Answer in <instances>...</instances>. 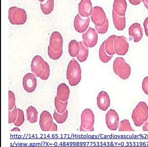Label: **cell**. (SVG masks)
Segmentation results:
<instances>
[{
	"label": "cell",
	"mask_w": 148,
	"mask_h": 147,
	"mask_svg": "<svg viewBox=\"0 0 148 147\" xmlns=\"http://www.w3.org/2000/svg\"><path fill=\"white\" fill-rule=\"evenodd\" d=\"M94 115L92 110L86 108L81 114V131H94Z\"/></svg>",
	"instance_id": "obj_5"
},
{
	"label": "cell",
	"mask_w": 148,
	"mask_h": 147,
	"mask_svg": "<svg viewBox=\"0 0 148 147\" xmlns=\"http://www.w3.org/2000/svg\"><path fill=\"white\" fill-rule=\"evenodd\" d=\"M40 9L42 13L48 15L51 14L54 8V0H47L45 3H40Z\"/></svg>",
	"instance_id": "obj_26"
},
{
	"label": "cell",
	"mask_w": 148,
	"mask_h": 147,
	"mask_svg": "<svg viewBox=\"0 0 148 147\" xmlns=\"http://www.w3.org/2000/svg\"><path fill=\"white\" fill-rule=\"evenodd\" d=\"M40 2V3H42V2H44L45 0H38Z\"/></svg>",
	"instance_id": "obj_43"
},
{
	"label": "cell",
	"mask_w": 148,
	"mask_h": 147,
	"mask_svg": "<svg viewBox=\"0 0 148 147\" xmlns=\"http://www.w3.org/2000/svg\"><path fill=\"white\" fill-rule=\"evenodd\" d=\"M114 49L116 54L119 56L126 54L129 49V42L125 36H116L114 41Z\"/></svg>",
	"instance_id": "obj_6"
},
{
	"label": "cell",
	"mask_w": 148,
	"mask_h": 147,
	"mask_svg": "<svg viewBox=\"0 0 148 147\" xmlns=\"http://www.w3.org/2000/svg\"><path fill=\"white\" fill-rule=\"evenodd\" d=\"M119 131H134L131 127L130 121L128 119L122 120L119 126Z\"/></svg>",
	"instance_id": "obj_29"
},
{
	"label": "cell",
	"mask_w": 148,
	"mask_h": 147,
	"mask_svg": "<svg viewBox=\"0 0 148 147\" xmlns=\"http://www.w3.org/2000/svg\"><path fill=\"white\" fill-rule=\"evenodd\" d=\"M113 68L114 73L121 79H127L131 75V67L121 57H118L114 59Z\"/></svg>",
	"instance_id": "obj_3"
},
{
	"label": "cell",
	"mask_w": 148,
	"mask_h": 147,
	"mask_svg": "<svg viewBox=\"0 0 148 147\" xmlns=\"http://www.w3.org/2000/svg\"><path fill=\"white\" fill-rule=\"evenodd\" d=\"M142 89L144 92L148 95V76H147L143 79L142 82Z\"/></svg>",
	"instance_id": "obj_36"
},
{
	"label": "cell",
	"mask_w": 148,
	"mask_h": 147,
	"mask_svg": "<svg viewBox=\"0 0 148 147\" xmlns=\"http://www.w3.org/2000/svg\"><path fill=\"white\" fill-rule=\"evenodd\" d=\"M27 119L30 124H35L38 119V112L35 107L31 106L26 110Z\"/></svg>",
	"instance_id": "obj_22"
},
{
	"label": "cell",
	"mask_w": 148,
	"mask_h": 147,
	"mask_svg": "<svg viewBox=\"0 0 148 147\" xmlns=\"http://www.w3.org/2000/svg\"><path fill=\"white\" fill-rule=\"evenodd\" d=\"M142 129L144 131H148V119L143 125Z\"/></svg>",
	"instance_id": "obj_39"
},
{
	"label": "cell",
	"mask_w": 148,
	"mask_h": 147,
	"mask_svg": "<svg viewBox=\"0 0 148 147\" xmlns=\"http://www.w3.org/2000/svg\"><path fill=\"white\" fill-rule=\"evenodd\" d=\"M131 117L135 125L140 127L148 119V106L144 101H141L138 104L133 110Z\"/></svg>",
	"instance_id": "obj_2"
},
{
	"label": "cell",
	"mask_w": 148,
	"mask_h": 147,
	"mask_svg": "<svg viewBox=\"0 0 148 147\" xmlns=\"http://www.w3.org/2000/svg\"><path fill=\"white\" fill-rule=\"evenodd\" d=\"M79 43L80 45V50L79 54L77 56V58L78 61L81 63H83L88 59V47L86 46L83 41H80Z\"/></svg>",
	"instance_id": "obj_23"
},
{
	"label": "cell",
	"mask_w": 148,
	"mask_h": 147,
	"mask_svg": "<svg viewBox=\"0 0 148 147\" xmlns=\"http://www.w3.org/2000/svg\"><path fill=\"white\" fill-rule=\"evenodd\" d=\"M83 42L88 48L94 47L98 42L97 32L95 29L89 27L83 34Z\"/></svg>",
	"instance_id": "obj_10"
},
{
	"label": "cell",
	"mask_w": 148,
	"mask_h": 147,
	"mask_svg": "<svg viewBox=\"0 0 148 147\" xmlns=\"http://www.w3.org/2000/svg\"><path fill=\"white\" fill-rule=\"evenodd\" d=\"M80 50L79 42L75 40L71 41L69 44L68 51L70 55L72 57H76L78 55Z\"/></svg>",
	"instance_id": "obj_24"
},
{
	"label": "cell",
	"mask_w": 148,
	"mask_h": 147,
	"mask_svg": "<svg viewBox=\"0 0 148 147\" xmlns=\"http://www.w3.org/2000/svg\"><path fill=\"white\" fill-rule=\"evenodd\" d=\"M63 39L61 34L58 31H54L50 37L48 48L54 51H63Z\"/></svg>",
	"instance_id": "obj_11"
},
{
	"label": "cell",
	"mask_w": 148,
	"mask_h": 147,
	"mask_svg": "<svg viewBox=\"0 0 148 147\" xmlns=\"http://www.w3.org/2000/svg\"><path fill=\"white\" fill-rule=\"evenodd\" d=\"M143 2L145 7L148 10V0H143Z\"/></svg>",
	"instance_id": "obj_41"
},
{
	"label": "cell",
	"mask_w": 148,
	"mask_h": 147,
	"mask_svg": "<svg viewBox=\"0 0 148 147\" xmlns=\"http://www.w3.org/2000/svg\"><path fill=\"white\" fill-rule=\"evenodd\" d=\"M18 117H17L16 120L15 121V122L14 123V124L17 127L21 126L23 124L24 121H25V117H24L23 111L19 108H18Z\"/></svg>",
	"instance_id": "obj_32"
},
{
	"label": "cell",
	"mask_w": 148,
	"mask_h": 147,
	"mask_svg": "<svg viewBox=\"0 0 148 147\" xmlns=\"http://www.w3.org/2000/svg\"><path fill=\"white\" fill-rule=\"evenodd\" d=\"M15 106V97L14 94L10 90L9 91V110H12Z\"/></svg>",
	"instance_id": "obj_33"
},
{
	"label": "cell",
	"mask_w": 148,
	"mask_h": 147,
	"mask_svg": "<svg viewBox=\"0 0 148 147\" xmlns=\"http://www.w3.org/2000/svg\"><path fill=\"white\" fill-rule=\"evenodd\" d=\"M68 103V101H65V102L61 101L57 97V96H56L55 100H54V105H55L56 111L60 114L64 113V112L67 110Z\"/></svg>",
	"instance_id": "obj_27"
},
{
	"label": "cell",
	"mask_w": 148,
	"mask_h": 147,
	"mask_svg": "<svg viewBox=\"0 0 148 147\" xmlns=\"http://www.w3.org/2000/svg\"><path fill=\"white\" fill-rule=\"evenodd\" d=\"M53 118L57 122V123L59 124H62L66 121L67 120L68 117V111L67 110L64 113H59L58 112H56V110H54L53 112Z\"/></svg>",
	"instance_id": "obj_28"
},
{
	"label": "cell",
	"mask_w": 148,
	"mask_h": 147,
	"mask_svg": "<svg viewBox=\"0 0 148 147\" xmlns=\"http://www.w3.org/2000/svg\"><path fill=\"white\" fill-rule=\"evenodd\" d=\"M127 7L126 0H114L113 11L120 16H125Z\"/></svg>",
	"instance_id": "obj_18"
},
{
	"label": "cell",
	"mask_w": 148,
	"mask_h": 147,
	"mask_svg": "<svg viewBox=\"0 0 148 147\" xmlns=\"http://www.w3.org/2000/svg\"><path fill=\"white\" fill-rule=\"evenodd\" d=\"M51 131H57V125L54 122L52 124V127L51 128Z\"/></svg>",
	"instance_id": "obj_40"
},
{
	"label": "cell",
	"mask_w": 148,
	"mask_h": 147,
	"mask_svg": "<svg viewBox=\"0 0 148 147\" xmlns=\"http://www.w3.org/2000/svg\"><path fill=\"white\" fill-rule=\"evenodd\" d=\"M117 36L112 35L105 40V50L110 56H114L116 52L114 49V41Z\"/></svg>",
	"instance_id": "obj_21"
},
{
	"label": "cell",
	"mask_w": 148,
	"mask_h": 147,
	"mask_svg": "<svg viewBox=\"0 0 148 147\" xmlns=\"http://www.w3.org/2000/svg\"><path fill=\"white\" fill-rule=\"evenodd\" d=\"M90 18L83 17L79 14H77L74 19V27L77 32L83 33L85 32L89 26Z\"/></svg>",
	"instance_id": "obj_13"
},
{
	"label": "cell",
	"mask_w": 148,
	"mask_h": 147,
	"mask_svg": "<svg viewBox=\"0 0 148 147\" xmlns=\"http://www.w3.org/2000/svg\"><path fill=\"white\" fill-rule=\"evenodd\" d=\"M82 78L81 66L77 61L73 59L69 62L67 69V79L72 86H75L80 82Z\"/></svg>",
	"instance_id": "obj_1"
},
{
	"label": "cell",
	"mask_w": 148,
	"mask_h": 147,
	"mask_svg": "<svg viewBox=\"0 0 148 147\" xmlns=\"http://www.w3.org/2000/svg\"><path fill=\"white\" fill-rule=\"evenodd\" d=\"M18 114V110L16 105L12 110H9V123L12 124L15 122L17 119Z\"/></svg>",
	"instance_id": "obj_30"
},
{
	"label": "cell",
	"mask_w": 148,
	"mask_h": 147,
	"mask_svg": "<svg viewBox=\"0 0 148 147\" xmlns=\"http://www.w3.org/2000/svg\"><path fill=\"white\" fill-rule=\"evenodd\" d=\"M144 27L145 29V33L147 36L148 37V17L145 19L144 21Z\"/></svg>",
	"instance_id": "obj_37"
},
{
	"label": "cell",
	"mask_w": 148,
	"mask_h": 147,
	"mask_svg": "<svg viewBox=\"0 0 148 147\" xmlns=\"http://www.w3.org/2000/svg\"><path fill=\"white\" fill-rule=\"evenodd\" d=\"M143 1V0H129L130 3L133 5H138Z\"/></svg>",
	"instance_id": "obj_38"
},
{
	"label": "cell",
	"mask_w": 148,
	"mask_h": 147,
	"mask_svg": "<svg viewBox=\"0 0 148 147\" xmlns=\"http://www.w3.org/2000/svg\"><path fill=\"white\" fill-rule=\"evenodd\" d=\"M105 40L101 44L99 51V57L100 61L102 63H106L109 62L113 57V56H110L105 50Z\"/></svg>",
	"instance_id": "obj_25"
},
{
	"label": "cell",
	"mask_w": 148,
	"mask_h": 147,
	"mask_svg": "<svg viewBox=\"0 0 148 147\" xmlns=\"http://www.w3.org/2000/svg\"><path fill=\"white\" fill-rule=\"evenodd\" d=\"M50 75V68L49 63L45 61V68L44 72L42 75L40 76V78L42 80H47L49 78Z\"/></svg>",
	"instance_id": "obj_35"
},
{
	"label": "cell",
	"mask_w": 148,
	"mask_h": 147,
	"mask_svg": "<svg viewBox=\"0 0 148 147\" xmlns=\"http://www.w3.org/2000/svg\"><path fill=\"white\" fill-rule=\"evenodd\" d=\"M97 104L100 110L102 111H106L110 106L111 101L110 97L106 91L100 92L97 98Z\"/></svg>",
	"instance_id": "obj_16"
},
{
	"label": "cell",
	"mask_w": 148,
	"mask_h": 147,
	"mask_svg": "<svg viewBox=\"0 0 148 147\" xmlns=\"http://www.w3.org/2000/svg\"><path fill=\"white\" fill-rule=\"evenodd\" d=\"M57 96L61 101H67L70 96V89L65 83H61L57 87Z\"/></svg>",
	"instance_id": "obj_19"
},
{
	"label": "cell",
	"mask_w": 148,
	"mask_h": 147,
	"mask_svg": "<svg viewBox=\"0 0 148 147\" xmlns=\"http://www.w3.org/2000/svg\"><path fill=\"white\" fill-rule=\"evenodd\" d=\"M53 124L52 116L48 111L44 110L40 114V126L43 131H51Z\"/></svg>",
	"instance_id": "obj_14"
},
{
	"label": "cell",
	"mask_w": 148,
	"mask_h": 147,
	"mask_svg": "<svg viewBox=\"0 0 148 147\" xmlns=\"http://www.w3.org/2000/svg\"><path fill=\"white\" fill-rule=\"evenodd\" d=\"M9 19L13 25H22L26 22L27 14L24 9L17 7H10L9 10Z\"/></svg>",
	"instance_id": "obj_4"
},
{
	"label": "cell",
	"mask_w": 148,
	"mask_h": 147,
	"mask_svg": "<svg viewBox=\"0 0 148 147\" xmlns=\"http://www.w3.org/2000/svg\"><path fill=\"white\" fill-rule=\"evenodd\" d=\"M62 54L63 51H59V52L54 51L48 48V55L49 57L53 60L56 61V60L59 59L62 55Z\"/></svg>",
	"instance_id": "obj_31"
},
{
	"label": "cell",
	"mask_w": 148,
	"mask_h": 147,
	"mask_svg": "<svg viewBox=\"0 0 148 147\" xmlns=\"http://www.w3.org/2000/svg\"><path fill=\"white\" fill-rule=\"evenodd\" d=\"M91 20L95 26H101L107 19L104 10L101 7L96 6L93 8V11L91 15Z\"/></svg>",
	"instance_id": "obj_7"
},
{
	"label": "cell",
	"mask_w": 148,
	"mask_h": 147,
	"mask_svg": "<svg viewBox=\"0 0 148 147\" xmlns=\"http://www.w3.org/2000/svg\"><path fill=\"white\" fill-rule=\"evenodd\" d=\"M45 61L41 56L37 55L32 59L31 68L33 73L37 77H40L44 72Z\"/></svg>",
	"instance_id": "obj_8"
},
{
	"label": "cell",
	"mask_w": 148,
	"mask_h": 147,
	"mask_svg": "<svg viewBox=\"0 0 148 147\" xmlns=\"http://www.w3.org/2000/svg\"><path fill=\"white\" fill-rule=\"evenodd\" d=\"M109 21L108 19L106 20V22L101 26H95L96 30L98 33L104 34L107 32L109 28Z\"/></svg>",
	"instance_id": "obj_34"
},
{
	"label": "cell",
	"mask_w": 148,
	"mask_h": 147,
	"mask_svg": "<svg viewBox=\"0 0 148 147\" xmlns=\"http://www.w3.org/2000/svg\"><path fill=\"white\" fill-rule=\"evenodd\" d=\"M36 76L34 73H28L23 78V86L24 89L28 93H33L35 90L37 86Z\"/></svg>",
	"instance_id": "obj_12"
},
{
	"label": "cell",
	"mask_w": 148,
	"mask_h": 147,
	"mask_svg": "<svg viewBox=\"0 0 148 147\" xmlns=\"http://www.w3.org/2000/svg\"><path fill=\"white\" fill-rule=\"evenodd\" d=\"M11 131H20V129L18 128V127H15V128H14L12 129Z\"/></svg>",
	"instance_id": "obj_42"
},
{
	"label": "cell",
	"mask_w": 148,
	"mask_h": 147,
	"mask_svg": "<svg viewBox=\"0 0 148 147\" xmlns=\"http://www.w3.org/2000/svg\"><path fill=\"white\" fill-rule=\"evenodd\" d=\"M92 11V5L90 0H81L79 4V14L82 17H89Z\"/></svg>",
	"instance_id": "obj_17"
},
{
	"label": "cell",
	"mask_w": 148,
	"mask_h": 147,
	"mask_svg": "<svg viewBox=\"0 0 148 147\" xmlns=\"http://www.w3.org/2000/svg\"><path fill=\"white\" fill-rule=\"evenodd\" d=\"M129 35L133 38L135 43L139 42L143 37V28L140 24L135 22L132 24L129 28Z\"/></svg>",
	"instance_id": "obj_15"
},
{
	"label": "cell",
	"mask_w": 148,
	"mask_h": 147,
	"mask_svg": "<svg viewBox=\"0 0 148 147\" xmlns=\"http://www.w3.org/2000/svg\"><path fill=\"white\" fill-rule=\"evenodd\" d=\"M120 118L116 110L110 109L106 115V124L110 130L116 131L119 128Z\"/></svg>",
	"instance_id": "obj_9"
},
{
	"label": "cell",
	"mask_w": 148,
	"mask_h": 147,
	"mask_svg": "<svg viewBox=\"0 0 148 147\" xmlns=\"http://www.w3.org/2000/svg\"><path fill=\"white\" fill-rule=\"evenodd\" d=\"M113 22L117 30L122 31L125 28V16H120L112 11Z\"/></svg>",
	"instance_id": "obj_20"
}]
</instances>
